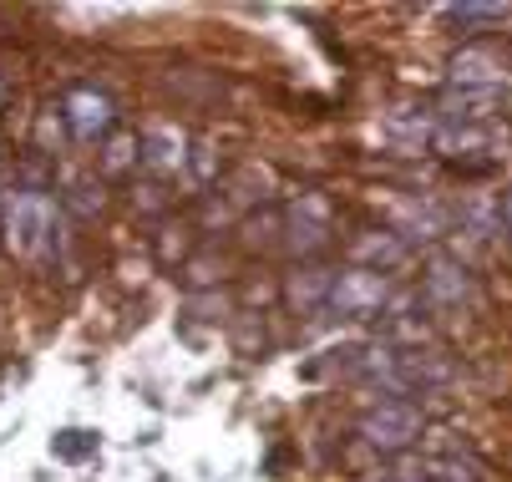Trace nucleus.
Wrapping results in <instances>:
<instances>
[{"label": "nucleus", "instance_id": "nucleus-1", "mask_svg": "<svg viewBox=\"0 0 512 482\" xmlns=\"http://www.w3.org/2000/svg\"><path fill=\"white\" fill-rule=\"evenodd\" d=\"M0 234H6L11 254L21 259H56L61 249V214H56V203L46 188H6L0 193Z\"/></svg>", "mask_w": 512, "mask_h": 482}, {"label": "nucleus", "instance_id": "nucleus-2", "mask_svg": "<svg viewBox=\"0 0 512 482\" xmlns=\"http://www.w3.org/2000/svg\"><path fill=\"white\" fill-rule=\"evenodd\" d=\"M421 432H426V417H421V406L406 401V396H381V401H371V406L360 411V422H355V437L371 447V452H381V457L411 452V447L421 442Z\"/></svg>", "mask_w": 512, "mask_h": 482}, {"label": "nucleus", "instance_id": "nucleus-3", "mask_svg": "<svg viewBox=\"0 0 512 482\" xmlns=\"http://www.w3.org/2000/svg\"><path fill=\"white\" fill-rule=\"evenodd\" d=\"M391 305V280L376 269H335V290H330V310L365 320V315H381Z\"/></svg>", "mask_w": 512, "mask_h": 482}, {"label": "nucleus", "instance_id": "nucleus-4", "mask_svg": "<svg viewBox=\"0 0 512 482\" xmlns=\"http://www.w3.org/2000/svg\"><path fill=\"white\" fill-rule=\"evenodd\" d=\"M61 122L77 143H102V137L117 127V102L97 87H71L61 97Z\"/></svg>", "mask_w": 512, "mask_h": 482}, {"label": "nucleus", "instance_id": "nucleus-5", "mask_svg": "<svg viewBox=\"0 0 512 482\" xmlns=\"http://www.w3.org/2000/svg\"><path fill=\"white\" fill-rule=\"evenodd\" d=\"M350 254H355V269L391 274V269H401V264L411 259V244H406L396 229H365V234L350 244Z\"/></svg>", "mask_w": 512, "mask_h": 482}, {"label": "nucleus", "instance_id": "nucleus-6", "mask_svg": "<svg viewBox=\"0 0 512 482\" xmlns=\"http://www.w3.org/2000/svg\"><path fill=\"white\" fill-rule=\"evenodd\" d=\"M426 300L442 305V310H462L472 300V274L457 264V259H431L426 264Z\"/></svg>", "mask_w": 512, "mask_h": 482}, {"label": "nucleus", "instance_id": "nucleus-7", "mask_svg": "<svg viewBox=\"0 0 512 482\" xmlns=\"http://www.w3.org/2000/svg\"><path fill=\"white\" fill-rule=\"evenodd\" d=\"M330 290H335V269H325V264H305V269H295L284 280V300H289V310H300V315L330 305Z\"/></svg>", "mask_w": 512, "mask_h": 482}, {"label": "nucleus", "instance_id": "nucleus-8", "mask_svg": "<svg viewBox=\"0 0 512 482\" xmlns=\"http://www.w3.org/2000/svg\"><path fill=\"white\" fill-rule=\"evenodd\" d=\"M452 77L462 87H492V82H502V61L487 46H467V51L452 56Z\"/></svg>", "mask_w": 512, "mask_h": 482}, {"label": "nucleus", "instance_id": "nucleus-9", "mask_svg": "<svg viewBox=\"0 0 512 482\" xmlns=\"http://www.w3.org/2000/svg\"><path fill=\"white\" fill-rule=\"evenodd\" d=\"M396 234L411 244V239H436L442 234V214L431 209V203H421V198H401L396 203Z\"/></svg>", "mask_w": 512, "mask_h": 482}, {"label": "nucleus", "instance_id": "nucleus-10", "mask_svg": "<svg viewBox=\"0 0 512 482\" xmlns=\"http://www.w3.org/2000/svg\"><path fill=\"white\" fill-rule=\"evenodd\" d=\"M142 163L158 168V173H173L183 163V132L178 127H153L148 132V158H142Z\"/></svg>", "mask_w": 512, "mask_h": 482}, {"label": "nucleus", "instance_id": "nucleus-11", "mask_svg": "<svg viewBox=\"0 0 512 482\" xmlns=\"http://www.w3.org/2000/svg\"><path fill=\"white\" fill-rule=\"evenodd\" d=\"M51 452H56L61 462H87V457L97 452V437H92V432H56Z\"/></svg>", "mask_w": 512, "mask_h": 482}, {"label": "nucleus", "instance_id": "nucleus-12", "mask_svg": "<svg viewBox=\"0 0 512 482\" xmlns=\"http://www.w3.org/2000/svg\"><path fill=\"white\" fill-rule=\"evenodd\" d=\"M507 16H512L507 6H447V21H457V26H497Z\"/></svg>", "mask_w": 512, "mask_h": 482}, {"label": "nucleus", "instance_id": "nucleus-13", "mask_svg": "<svg viewBox=\"0 0 512 482\" xmlns=\"http://www.w3.org/2000/svg\"><path fill=\"white\" fill-rule=\"evenodd\" d=\"M497 219H502V224H507V234H512V188L502 193V209H497Z\"/></svg>", "mask_w": 512, "mask_h": 482}, {"label": "nucleus", "instance_id": "nucleus-14", "mask_svg": "<svg viewBox=\"0 0 512 482\" xmlns=\"http://www.w3.org/2000/svg\"><path fill=\"white\" fill-rule=\"evenodd\" d=\"M6 102H11V77L0 72V107H6Z\"/></svg>", "mask_w": 512, "mask_h": 482}, {"label": "nucleus", "instance_id": "nucleus-15", "mask_svg": "<svg viewBox=\"0 0 512 482\" xmlns=\"http://www.w3.org/2000/svg\"><path fill=\"white\" fill-rule=\"evenodd\" d=\"M365 482H396V472H371V477H365Z\"/></svg>", "mask_w": 512, "mask_h": 482}, {"label": "nucleus", "instance_id": "nucleus-16", "mask_svg": "<svg viewBox=\"0 0 512 482\" xmlns=\"http://www.w3.org/2000/svg\"><path fill=\"white\" fill-rule=\"evenodd\" d=\"M6 371H11V366H6V361H0V381H6Z\"/></svg>", "mask_w": 512, "mask_h": 482}]
</instances>
